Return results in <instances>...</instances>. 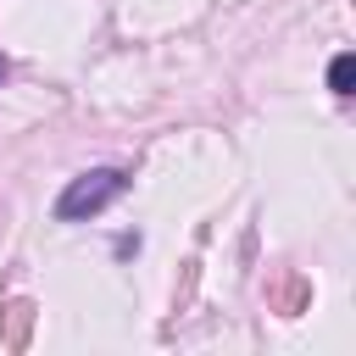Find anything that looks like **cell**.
I'll return each mask as SVG.
<instances>
[{
	"label": "cell",
	"mask_w": 356,
	"mask_h": 356,
	"mask_svg": "<svg viewBox=\"0 0 356 356\" xmlns=\"http://www.w3.org/2000/svg\"><path fill=\"white\" fill-rule=\"evenodd\" d=\"M28 323H33V300H11L6 306V345H22Z\"/></svg>",
	"instance_id": "obj_2"
},
{
	"label": "cell",
	"mask_w": 356,
	"mask_h": 356,
	"mask_svg": "<svg viewBox=\"0 0 356 356\" xmlns=\"http://www.w3.org/2000/svg\"><path fill=\"white\" fill-rule=\"evenodd\" d=\"M0 78H6V67H0Z\"/></svg>",
	"instance_id": "obj_4"
},
{
	"label": "cell",
	"mask_w": 356,
	"mask_h": 356,
	"mask_svg": "<svg viewBox=\"0 0 356 356\" xmlns=\"http://www.w3.org/2000/svg\"><path fill=\"white\" fill-rule=\"evenodd\" d=\"M122 189H128V178H122L117 167H95V172H83V178H72V184L61 189V200H56V217H61V222L95 217V211H100V206H111Z\"/></svg>",
	"instance_id": "obj_1"
},
{
	"label": "cell",
	"mask_w": 356,
	"mask_h": 356,
	"mask_svg": "<svg viewBox=\"0 0 356 356\" xmlns=\"http://www.w3.org/2000/svg\"><path fill=\"white\" fill-rule=\"evenodd\" d=\"M350 83H356V61L339 56V61L328 67V89H334V95H350Z\"/></svg>",
	"instance_id": "obj_3"
}]
</instances>
